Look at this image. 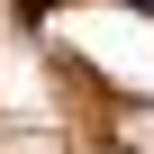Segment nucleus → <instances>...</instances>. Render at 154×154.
Segmentation results:
<instances>
[{"label": "nucleus", "instance_id": "f257e3e1", "mask_svg": "<svg viewBox=\"0 0 154 154\" xmlns=\"http://www.w3.org/2000/svg\"><path fill=\"white\" fill-rule=\"evenodd\" d=\"M9 9H18V18H45V9H54V0H9Z\"/></svg>", "mask_w": 154, "mask_h": 154}, {"label": "nucleus", "instance_id": "f03ea898", "mask_svg": "<svg viewBox=\"0 0 154 154\" xmlns=\"http://www.w3.org/2000/svg\"><path fill=\"white\" fill-rule=\"evenodd\" d=\"M127 9H145V18H154V0H127Z\"/></svg>", "mask_w": 154, "mask_h": 154}]
</instances>
